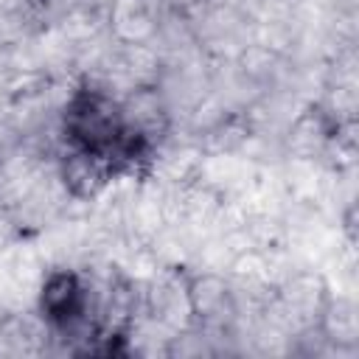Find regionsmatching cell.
Segmentation results:
<instances>
[{
  "mask_svg": "<svg viewBox=\"0 0 359 359\" xmlns=\"http://www.w3.org/2000/svg\"><path fill=\"white\" fill-rule=\"evenodd\" d=\"M188 300H191L194 325L224 339L233 348V353H238L236 351L238 306H236L230 278L224 272H213V269L188 272Z\"/></svg>",
  "mask_w": 359,
  "mask_h": 359,
  "instance_id": "obj_1",
  "label": "cell"
},
{
  "mask_svg": "<svg viewBox=\"0 0 359 359\" xmlns=\"http://www.w3.org/2000/svg\"><path fill=\"white\" fill-rule=\"evenodd\" d=\"M331 292L317 272H286L275 286V297L266 306V317L275 320L289 337L320 323Z\"/></svg>",
  "mask_w": 359,
  "mask_h": 359,
  "instance_id": "obj_2",
  "label": "cell"
},
{
  "mask_svg": "<svg viewBox=\"0 0 359 359\" xmlns=\"http://www.w3.org/2000/svg\"><path fill=\"white\" fill-rule=\"evenodd\" d=\"M165 334H180L194 325L191 317V300H188V272L185 266H163L151 278L143 280V297H140V314Z\"/></svg>",
  "mask_w": 359,
  "mask_h": 359,
  "instance_id": "obj_3",
  "label": "cell"
},
{
  "mask_svg": "<svg viewBox=\"0 0 359 359\" xmlns=\"http://www.w3.org/2000/svg\"><path fill=\"white\" fill-rule=\"evenodd\" d=\"M56 168L70 202H95L118 180L112 163L104 154L67 143H59Z\"/></svg>",
  "mask_w": 359,
  "mask_h": 359,
  "instance_id": "obj_4",
  "label": "cell"
},
{
  "mask_svg": "<svg viewBox=\"0 0 359 359\" xmlns=\"http://www.w3.org/2000/svg\"><path fill=\"white\" fill-rule=\"evenodd\" d=\"M118 104H121L123 126L135 132L140 140H146L151 149H157L163 140L174 135V115L157 84L129 90L126 95L118 98Z\"/></svg>",
  "mask_w": 359,
  "mask_h": 359,
  "instance_id": "obj_5",
  "label": "cell"
},
{
  "mask_svg": "<svg viewBox=\"0 0 359 359\" xmlns=\"http://www.w3.org/2000/svg\"><path fill=\"white\" fill-rule=\"evenodd\" d=\"M50 353V325L48 320L31 309H14L0 323V356L22 359V356H45Z\"/></svg>",
  "mask_w": 359,
  "mask_h": 359,
  "instance_id": "obj_6",
  "label": "cell"
},
{
  "mask_svg": "<svg viewBox=\"0 0 359 359\" xmlns=\"http://www.w3.org/2000/svg\"><path fill=\"white\" fill-rule=\"evenodd\" d=\"M163 0H109L107 34L115 42H154L163 22Z\"/></svg>",
  "mask_w": 359,
  "mask_h": 359,
  "instance_id": "obj_7",
  "label": "cell"
},
{
  "mask_svg": "<svg viewBox=\"0 0 359 359\" xmlns=\"http://www.w3.org/2000/svg\"><path fill=\"white\" fill-rule=\"evenodd\" d=\"M39 0H0V45L20 48L45 31Z\"/></svg>",
  "mask_w": 359,
  "mask_h": 359,
  "instance_id": "obj_8",
  "label": "cell"
},
{
  "mask_svg": "<svg viewBox=\"0 0 359 359\" xmlns=\"http://www.w3.org/2000/svg\"><path fill=\"white\" fill-rule=\"evenodd\" d=\"M317 325H320V331L325 334V339L331 345L356 353V345H359V314H356V303L351 297L331 294Z\"/></svg>",
  "mask_w": 359,
  "mask_h": 359,
  "instance_id": "obj_9",
  "label": "cell"
},
{
  "mask_svg": "<svg viewBox=\"0 0 359 359\" xmlns=\"http://www.w3.org/2000/svg\"><path fill=\"white\" fill-rule=\"evenodd\" d=\"M6 314H8V309H6L3 303H0V323H3V317H6Z\"/></svg>",
  "mask_w": 359,
  "mask_h": 359,
  "instance_id": "obj_10",
  "label": "cell"
}]
</instances>
